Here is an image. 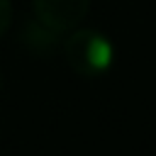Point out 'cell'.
<instances>
[{
    "label": "cell",
    "mask_w": 156,
    "mask_h": 156,
    "mask_svg": "<svg viewBox=\"0 0 156 156\" xmlns=\"http://www.w3.org/2000/svg\"><path fill=\"white\" fill-rule=\"evenodd\" d=\"M85 58L88 63L95 68V71H105L110 63H112V46L107 39L102 37H90L88 39V46H85Z\"/></svg>",
    "instance_id": "6da1fadb"
}]
</instances>
